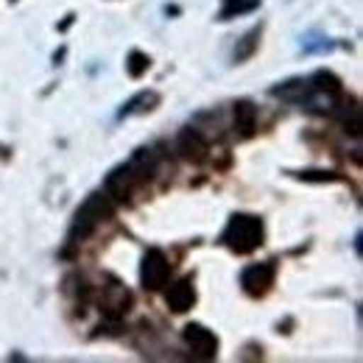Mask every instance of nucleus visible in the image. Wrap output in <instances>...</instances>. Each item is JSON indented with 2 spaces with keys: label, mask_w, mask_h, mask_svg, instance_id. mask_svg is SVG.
I'll return each mask as SVG.
<instances>
[{
  "label": "nucleus",
  "mask_w": 363,
  "mask_h": 363,
  "mask_svg": "<svg viewBox=\"0 0 363 363\" xmlns=\"http://www.w3.org/2000/svg\"><path fill=\"white\" fill-rule=\"evenodd\" d=\"M157 171V154L154 148H137L135 154L121 162L118 168H112L104 179V193L115 201V204H132L135 193L154 177Z\"/></svg>",
  "instance_id": "nucleus-1"
},
{
  "label": "nucleus",
  "mask_w": 363,
  "mask_h": 363,
  "mask_svg": "<svg viewBox=\"0 0 363 363\" xmlns=\"http://www.w3.org/2000/svg\"><path fill=\"white\" fill-rule=\"evenodd\" d=\"M221 246H227L235 255H252L266 243V224L260 216L252 213H232L227 227L218 238Z\"/></svg>",
  "instance_id": "nucleus-2"
},
{
  "label": "nucleus",
  "mask_w": 363,
  "mask_h": 363,
  "mask_svg": "<svg viewBox=\"0 0 363 363\" xmlns=\"http://www.w3.org/2000/svg\"><path fill=\"white\" fill-rule=\"evenodd\" d=\"M115 216V204L106 193H90L84 199V204L76 210L73 216V224H70V232H67V243H82L87 240L95 229L101 227L104 221H109Z\"/></svg>",
  "instance_id": "nucleus-3"
},
{
  "label": "nucleus",
  "mask_w": 363,
  "mask_h": 363,
  "mask_svg": "<svg viewBox=\"0 0 363 363\" xmlns=\"http://www.w3.org/2000/svg\"><path fill=\"white\" fill-rule=\"evenodd\" d=\"M171 272H174V263L162 249H157V246L145 249V255L140 260V285L145 291H151V294L162 291L168 285V279H171Z\"/></svg>",
  "instance_id": "nucleus-4"
},
{
  "label": "nucleus",
  "mask_w": 363,
  "mask_h": 363,
  "mask_svg": "<svg viewBox=\"0 0 363 363\" xmlns=\"http://www.w3.org/2000/svg\"><path fill=\"white\" fill-rule=\"evenodd\" d=\"M274 279H277V260H266V263H249L240 272V291L249 299H266L272 294Z\"/></svg>",
  "instance_id": "nucleus-5"
},
{
  "label": "nucleus",
  "mask_w": 363,
  "mask_h": 363,
  "mask_svg": "<svg viewBox=\"0 0 363 363\" xmlns=\"http://www.w3.org/2000/svg\"><path fill=\"white\" fill-rule=\"evenodd\" d=\"M182 338H184V344L196 361H216L218 358V347H221L218 335L213 330H207L204 324H196V321L187 324L182 330Z\"/></svg>",
  "instance_id": "nucleus-6"
},
{
  "label": "nucleus",
  "mask_w": 363,
  "mask_h": 363,
  "mask_svg": "<svg viewBox=\"0 0 363 363\" xmlns=\"http://www.w3.org/2000/svg\"><path fill=\"white\" fill-rule=\"evenodd\" d=\"M132 305H135V294L123 282L112 279L109 285H104V291H101V313H104V318L123 321V316L132 311Z\"/></svg>",
  "instance_id": "nucleus-7"
},
{
  "label": "nucleus",
  "mask_w": 363,
  "mask_h": 363,
  "mask_svg": "<svg viewBox=\"0 0 363 363\" xmlns=\"http://www.w3.org/2000/svg\"><path fill=\"white\" fill-rule=\"evenodd\" d=\"M272 98H279L285 104H296V106H313L318 95L311 84V79H288V82H279L269 90Z\"/></svg>",
  "instance_id": "nucleus-8"
},
{
  "label": "nucleus",
  "mask_w": 363,
  "mask_h": 363,
  "mask_svg": "<svg viewBox=\"0 0 363 363\" xmlns=\"http://www.w3.org/2000/svg\"><path fill=\"white\" fill-rule=\"evenodd\" d=\"M177 148H179L182 157H184L187 162H193V165H201V162L210 157V143L204 140V135H201L199 129H193V126H187V129L179 132Z\"/></svg>",
  "instance_id": "nucleus-9"
},
{
  "label": "nucleus",
  "mask_w": 363,
  "mask_h": 363,
  "mask_svg": "<svg viewBox=\"0 0 363 363\" xmlns=\"http://www.w3.org/2000/svg\"><path fill=\"white\" fill-rule=\"evenodd\" d=\"M165 305L174 311V313H187L193 305H196V285H193V277H182L177 279L168 291H165Z\"/></svg>",
  "instance_id": "nucleus-10"
},
{
  "label": "nucleus",
  "mask_w": 363,
  "mask_h": 363,
  "mask_svg": "<svg viewBox=\"0 0 363 363\" xmlns=\"http://www.w3.org/2000/svg\"><path fill=\"white\" fill-rule=\"evenodd\" d=\"M232 118H235V135L240 137V140H249V137L257 135V106L249 98L235 101Z\"/></svg>",
  "instance_id": "nucleus-11"
},
{
  "label": "nucleus",
  "mask_w": 363,
  "mask_h": 363,
  "mask_svg": "<svg viewBox=\"0 0 363 363\" xmlns=\"http://www.w3.org/2000/svg\"><path fill=\"white\" fill-rule=\"evenodd\" d=\"M311 84H313L316 95L327 98V104H333V106H338V104L344 101V82H341V79H338L333 70L318 67L316 73L311 76Z\"/></svg>",
  "instance_id": "nucleus-12"
},
{
  "label": "nucleus",
  "mask_w": 363,
  "mask_h": 363,
  "mask_svg": "<svg viewBox=\"0 0 363 363\" xmlns=\"http://www.w3.org/2000/svg\"><path fill=\"white\" fill-rule=\"evenodd\" d=\"M157 106H160V92L143 90V92H137L135 98H129V101L118 109V121L135 118V115H148V112H154Z\"/></svg>",
  "instance_id": "nucleus-13"
},
{
  "label": "nucleus",
  "mask_w": 363,
  "mask_h": 363,
  "mask_svg": "<svg viewBox=\"0 0 363 363\" xmlns=\"http://www.w3.org/2000/svg\"><path fill=\"white\" fill-rule=\"evenodd\" d=\"M62 291H65V296H67L70 302H76V305H87L92 296H95V288L90 285V279L79 272H73L65 277Z\"/></svg>",
  "instance_id": "nucleus-14"
},
{
  "label": "nucleus",
  "mask_w": 363,
  "mask_h": 363,
  "mask_svg": "<svg viewBox=\"0 0 363 363\" xmlns=\"http://www.w3.org/2000/svg\"><path fill=\"white\" fill-rule=\"evenodd\" d=\"M260 40H263V23H260V26H252V28L238 40V45H235V62L240 65V62L252 59V56L257 53V48H260Z\"/></svg>",
  "instance_id": "nucleus-15"
},
{
  "label": "nucleus",
  "mask_w": 363,
  "mask_h": 363,
  "mask_svg": "<svg viewBox=\"0 0 363 363\" xmlns=\"http://www.w3.org/2000/svg\"><path fill=\"white\" fill-rule=\"evenodd\" d=\"M255 9H260V0H224L221 9H218V17H216V20L227 23V20H232V17L249 14V11H255Z\"/></svg>",
  "instance_id": "nucleus-16"
},
{
  "label": "nucleus",
  "mask_w": 363,
  "mask_h": 363,
  "mask_svg": "<svg viewBox=\"0 0 363 363\" xmlns=\"http://www.w3.org/2000/svg\"><path fill=\"white\" fill-rule=\"evenodd\" d=\"M288 177L299 182H308V184H333V182H344L341 174L335 171H316V168H308V171H288Z\"/></svg>",
  "instance_id": "nucleus-17"
},
{
  "label": "nucleus",
  "mask_w": 363,
  "mask_h": 363,
  "mask_svg": "<svg viewBox=\"0 0 363 363\" xmlns=\"http://www.w3.org/2000/svg\"><path fill=\"white\" fill-rule=\"evenodd\" d=\"M148 67H151V56L148 53H143V50H129V56H126V73L132 76V79H143L145 73H148Z\"/></svg>",
  "instance_id": "nucleus-18"
},
{
  "label": "nucleus",
  "mask_w": 363,
  "mask_h": 363,
  "mask_svg": "<svg viewBox=\"0 0 363 363\" xmlns=\"http://www.w3.org/2000/svg\"><path fill=\"white\" fill-rule=\"evenodd\" d=\"M333 48H335V43H330V40H324V37H321V40H311V37L305 40V37H302V50H305V53H327V50H333Z\"/></svg>",
  "instance_id": "nucleus-19"
},
{
  "label": "nucleus",
  "mask_w": 363,
  "mask_h": 363,
  "mask_svg": "<svg viewBox=\"0 0 363 363\" xmlns=\"http://www.w3.org/2000/svg\"><path fill=\"white\" fill-rule=\"evenodd\" d=\"M70 26H73V14H67V20H65V23H62V26H56V28H59V31H67V28H70Z\"/></svg>",
  "instance_id": "nucleus-20"
},
{
  "label": "nucleus",
  "mask_w": 363,
  "mask_h": 363,
  "mask_svg": "<svg viewBox=\"0 0 363 363\" xmlns=\"http://www.w3.org/2000/svg\"><path fill=\"white\" fill-rule=\"evenodd\" d=\"M62 59H65V48H62V50H56V53H53V65H62Z\"/></svg>",
  "instance_id": "nucleus-21"
},
{
  "label": "nucleus",
  "mask_w": 363,
  "mask_h": 363,
  "mask_svg": "<svg viewBox=\"0 0 363 363\" xmlns=\"http://www.w3.org/2000/svg\"><path fill=\"white\" fill-rule=\"evenodd\" d=\"M11 3H14V0H11Z\"/></svg>",
  "instance_id": "nucleus-22"
}]
</instances>
